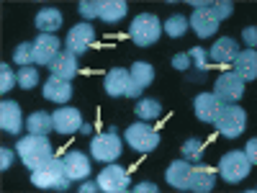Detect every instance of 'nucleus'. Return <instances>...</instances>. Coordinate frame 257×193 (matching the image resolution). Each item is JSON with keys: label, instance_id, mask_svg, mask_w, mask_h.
<instances>
[{"label": "nucleus", "instance_id": "obj_1", "mask_svg": "<svg viewBox=\"0 0 257 193\" xmlns=\"http://www.w3.org/2000/svg\"><path fill=\"white\" fill-rule=\"evenodd\" d=\"M16 152H18V157L24 160V165L29 170H36L41 165H47L54 157V149H52L49 139L47 137H36V134H29L24 139H18Z\"/></svg>", "mask_w": 257, "mask_h": 193}, {"label": "nucleus", "instance_id": "obj_2", "mask_svg": "<svg viewBox=\"0 0 257 193\" xmlns=\"http://www.w3.org/2000/svg\"><path fill=\"white\" fill-rule=\"evenodd\" d=\"M31 183L36 188H47V190H67L70 175H67V167H64V160L52 157L47 165L31 170Z\"/></svg>", "mask_w": 257, "mask_h": 193}, {"label": "nucleus", "instance_id": "obj_3", "mask_svg": "<svg viewBox=\"0 0 257 193\" xmlns=\"http://www.w3.org/2000/svg\"><path fill=\"white\" fill-rule=\"evenodd\" d=\"M128 36L137 47H149L162 36V21L155 13H139L132 26H128Z\"/></svg>", "mask_w": 257, "mask_h": 193}, {"label": "nucleus", "instance_id": "obj_4", "mask_svg": "<svg viewBox=\"0 0 257 193\" xmlns=\"http://www.w3.org/2000/svg\"><path fill=\"white\" fill-rule=\"evenodd\" d=\"M213 126H216L219 134H224L226 139H237L247 126V111L239 109L237 103H226V106H221V114H219Z\"/></svg>", "mask_w": 257, "mask_h": 193}, {"label": "nucleus", "instance_id": "obj_5", "mask_svg": "<svg viewBox=\"0 0 257 193\" xmlns=\"http://www.w3.org/2000/svg\"><path fill=\"white\" fill-rule=\"evenodd\" d=\"M121 149H123V144H121V139H118L113 126L105 134H95L90 139V155L98 162H113V160H118L121 157Z\"/></svg>", "mask_w": 257, "mask_h": 193}, {"label": "nucleus", "instance_id": "obj_6", "mask_svg": "<svg viewBox=\"0 0 257 193\" xmlns=\"http://www.w3.org/2000/svg\"><path fill=\"white\" fill-rule=\"evenodd\" d=\"M208 3H211V0H196V3H193L190 21H188V26L196 31L198 36H203V39H208V36L216 34V31H219V24H221V21L211 13Z\"/></svg>", "mask_w": 257, "mask_h": 193}, {"label": "nucleus", "instance_id": "obj_7", "mask_svg": "<svg viewBox=\"0 0 257 193\" xmlns=\"http://www.w3.org/2000/svg\"><path fill=\"white\" fill-rule=\"evenodd\" d=\"M126 142L132 149H137V152L147 155L152 152V149H157L160 144V134L155 132L152 126H149V121H137L126 129Z\"/></svg>", "mask_w": 257, "mask_h": 193}, {"label": "nucleus", "instance_id": "obj_8", "mask_svg": "<svg viewBox=\"0 0 257 193\" xmlns=\"http://www.w3.org/2000/svg\"><path fill=\"white\" fill-rule=\"evenodd\" d=\"M249 167H252V162L247 160V155L239 152V149H231V152H226L221 157L219 173L226 183H242L249 175Z\"/></svg>", "mask_w": 257, "mask_h": 193}, {"label": "nucleus", "instance_id": "obj_9", "mask_svg": "<svg viewBox=\"0 0 257 193\" xmlns=\"http://www.w3.org/2000/svg\"><path fill=\"white\" fill-rule=\"evenodd\" d=\"M98 188L103 193H123L128 190V173L116 162H105L98 175Z\"/></svg>", "mask_w": 257, "mask_h": 193}, {"label": "nucleus", "instance_id": "obj_10", "mask_svg": "<svg viewBox=\"0 0 257 193\" xmlns=\"http://www.w3.org/2000/svg\"><path fill=\"white\" fill-rule=\"evenodd\" d=\"M155 80V67L149 62H134L128 70V82H126V98H139L147 85H152Z\"/></svg>", "mask_w": 257, "mask_h": 193}, {"label": "nucleus", "instance_id": "obj_11", "mask_svg": "<svg viewBox=\"0 0 257 193\" xmlns=\"http://www.w3.org/2000/svg\"><path fill=\"white\" fill-rule=\"evenodd\" d=\"M213 95H216L224 106L226 103H237L244 95V82L234 72H224V75L216 77V82H213Z\"/></svg>", "mask_w": 257, "mask_h": 193}, {"label": "nucleus", "instance_id": "obj_12", "mask_svg": "<svg viewBox=\"0 0 257 193\" xmlns=\"http://www.w3.org/2000/svg\"><path fill=\"white\" fill-rule=\"evenodd\" d=\"M93 41H95V31H93V26L88 24V21H82V24H77V26L70 29L67 41H64V49L72 52L75 57H80V54L88 52V47L93 44Z\"/></svg>", "mask_w": 257, "mask_h": 193}, {"label": "nucleus", "instance_id": "obj_13", "mask_svg": "<svg viewBox=\"0 0 257 193\" xmlns=\"http://www.w3.org/2000/svg\"><path fill=\"white\" fill-rule=\"evenodd\" d=\"M52 119H54V132H59L64 137L80 132V126H82V114L77 109H72V106H59L52 114Z\"/></svg>", "mask_w": 257, "mask_h": 193}, {"label": "nucleus", "instance_id": "obj_14", "mask_svg": "<svg viewBox=\"0 0 257 193\" xmlns=\"http://www.w3.org/2000/svg\"><path fill=\"white\" fill-rule=\"evenodd\" d=\"M213 185H216V170L206 165L203 160L190 162V190L208 193V190H213Z\"/></svg>", "mask_w": 257, "mask_h": 193}, {"label": "nucleus", "instance_id": "obj_15", "mask_svg": "<svg viewBox=\"0 0 257 193\" xmlns=\"http://www.w3.org/2000/svg\"><path fill=\"white\" fill-rule=\"evenodd\" d=\"M221 101L213 95V93H201L196 101H193V111H196V116L203 121V124H216L219 114H221Z\"/></svg>", "mask_w": 257, "mask_h": 193}, {"label": "nucleus", "instance_id": "obj_16", "mask_svg": "<svg viewBox=\"0 0 257 193\" xmlns=\"http://www.w3.org/2000/svg\"><path fill=\"white\" fill-rule=\"evenodd\" d=\"M24 126V116H21V106L16 101H6L0 103V129L6 134H18Z\"/></svg>", "mask_w": 257, "mask_h": 193}, {"label": "nucleus", "instance_id": "obj_17", "mask_svg": "<svg viewBox=\"0 0 257 193\" xmlns=\"http://www.w3.org/2000/svg\"><path fill=\"white\" fill-rule=\"evenodd\" d=\"M59 54V39L52 34H41L34 41V62L36 64H52Z\"/></svg>", "mask_w": 257, "mask_h": 193}, {"label": "nucleus", "instance_id": "obj_18", "mask_svg": "<svg viewBox=\"0 0 257 193\" xmlns=\"http://www.w3.org/2000/svg\"><path fill=\"white\" fill-rule=\"evenodd\" d=\"M237 54H239V44L231 36L216 39V41H213V47H211V52H208L211 62H216V64H231L234 59H237Z\"/></svg>", "mask_w": 257, "mask_h": 193}, {"label": "nucleus", "instance_id": "obj_19", "mask_svg": "<svg viewBox=\"0 0 257 193\" xmlns=\"http://www.w3.org/2000/svg\"><path fill=\"white\" fill-rule=\"evenodd\" d=\"M165 180L178 190H190V162L185 157L170 162V167L165 170Z\"/></svg>", "mask_w": 257, "mask_h": 193}, {"label": "nucleus", "instance_id": "obj_20", "mask_svg": "<svg viewBox=\"0 0 257 193\" xmlns=\"http://www.w3.org/2000/svg\"><path fill=\"white\" fill-rule=\"evenodd\" d=\"M231 64H234V75H237L242 82H252L257 77V54H254V49L239 52Z\"/></svg>", "mask_w": 257, "mask_h": 193}, {"label": "nucleus", "instance_id": "obj_21", "mask_svg": "<svg viewBox=\"0 0 257 193\" xmlns=\"http://www.w3.org/2000/svg\"><path fill=\"white\" fill-rule=\"evenodd\" d=\"M64 160V167H67V175H70V180H85L90 175V160H88V155H82V152H67L62 157Z\"/></svg>", "mask_w": 257, "mask_h": 193}, {"label": "nucleus", "instance_id": "obj_22", "mask_svg": "<svg viewBox=\"0 0 257 193\" xmlns=\"http://www.w3.org/2000/svg\"><path fill=\"white\" fill-rule=\"evenodd\" d=\"M44 98L47 101H52V103H67L70 98H72V85H70V80H62V77H49L47 82H44Z\"/></svg>", "mask_w": 257, "mask_h": 193}, {"label": "nucleus", "instance_id": "obj_23", "mask_svg": "<svg viewBox=\"0 0 257 193\" xmlns=\"http://www.w3.org/2000/svg\"><path fill=\"white\" fill-rule=\"evenodd\" d=\"M49 70H52V75L54 77H62V80H72L75 75H77V57L72 54V52H59L57 57H54V62L49 64Z\"/></svg>", "mask_w": 257, "mask_h": 193}, {"label": "nucleus", "instance_id": "obj_24", "mask_svg": "<svg viewBox=\"0 0 257 193\" xmlns=\"http://www.w3.org/2000/svg\"><path fill=\"white\" fill-rule=\"evenodd\" d=\"M62 13L57 11V8H41L39 13H36V29L41 31V34H54L59 26H62Z\"/></svg>", "mask_w": 257, "mask_h": 193}, {"label": "nucleus", "instance_id": "obj_25", "mask_svg": "<svg viewBox=\"0 0 257 193\" xmlns=\"http://www.w3.org/2000/svg\"><path fill=\"white\" fill-rule=\"evenodd\" d=\"M126 82H128V70L113 67L108 75H105V93H108L111 98H121L126 93Z\"/></svg>", "mask_w": 257, "mask_h": 193}, {"label": "nucleus", "instance_id": "obj_26", "mask_svg": "<svg viewBox=\"0 0 257 193\" xmlns=\"http://www.w3.org/2000/svg\"><path fill=\"white\" fill-rule=\"evenodd\" d=\"M26 129H29V134H36V137H49V132L54 129V119L52 114L47 111H36L26 119Z\"/></svg>", "mask_w": 257, "mask_h": 193}, {"label": "nucleus", "instance_id": "obj_27", "mask_svg": "<svg viewBox=\"0 0 257 193\" xmlns=\"http://www.w3.org/2000/svg\"><path fill=\"white\" fill-rule=\"evenodd\" d=\"M126 16V3L123 0H100L98 8V18L105 21V24H118V21Z\"/></svg>", "mask_w": 257, "mask_h": 193}, {"label": "nucleus", "instance_id": "obj_28", "mask_svg": "<svg viewBox=\"0 0 257 193\" xmlns=\"http://www.w3.org/2000/svg\"><path fill=\"white\" fill-rule=\"evenodd\" d=\"M162 31H165L170 39H180V36H185V31H188V18H185L183 13L167 16V21L162 24Z\"/></svg>", "mask_w": 257, "mask_h": 193}, {"label": "nucleus", "instance_id": "obj_29", "mask_svg": "<svg viewBox=\"0 0 257 193\" xmlns=\"http://www.w3.org/2000/svg\"><path fill=\"white\" fill-rule=\"evenodd\" d=\"M134 114H137V119H142V121H152V119H157V116L162 114V106H160V101H155V98H142V101L134 106Z\"/></svg>", "mask_w": 257, "mask_h": 193}, {"label": "nucleus", "instance_id": "obj_30", "mask_svg": "<svg viewBox=\"0 0 257 193\" xmlns=\"http://www.w3.org/2000/svg\"><path fill=\"white\" fill-rule=\"evenodd\" d=\"M188 57H190V62H193V64H196L193 80H203V75L208 72V52H206L203 47H193V49L188 52Z\"/></svg>", "mask_w": 257, "mask_h": 193}, {"label": "nucleus", "instance_id": "obj_31", "mask_svg": "<svg viewBox=\"0 0 257 193\" xmlns=\"http://www.w3.org/2000/svg\"><path fill=\"white\" fill-rule=\"evenodd\" d=\"M180 152H183V157H185L188 162H201V160H203V142L196 139V137H190V139L183 142Z\"/></svg>", "mask_w": 257, "mask_h": 193}, {"label": "nucleus", "instance_id": "obj_32", "mask_svg": "<svg viewBox=\"0 0 257 193\" xmlns=\"http://www.w3.org/2000/svg\"><path fill=\"white\" fill-rule=\"evenodd\" d=\"M13 62L21 64V67H29L34 62V41H21V44L13 49Z\"/></svg>", "mask_w": 257, "mask_h": 193}, {"label": "nucleus", "instance_id": "obj_33", "mask_svg": "<svg viewBox=\"0 0 257 193\" xmlns=\"http://www.w3.org/2000/svg\"><path fill=\"white\" fill-rule=\"evenodd\" d=\"M18 85L24 90H31V88H36L39 85V72H36V67H21V72H18Z\"/></svg>", "mask_w": 257, "mask_h": 193}, {"label": "nucleus", "instance_id": "obj_34", "mask_svg": "<svg viewBox=\"0 0 257 193\" xmlns=\"http://www.w3.org/2000/svg\"><path fill=\"white\" fill-rule=\"evenodd\" d=\"M13 85H18V75H13V70L3 62L0 64V93L6 95L8 90H13Z\"/></svg>", "mask_w": 257, "mask_h": 193}, {"label": "nucleus", "instance_id": "obj_35", "mask_svg": "<svg viewBox=\"0 0 257 193\" xmlns=\"http://www.w3.org/2000/svg\"><path fill=\"white\" fill-rule=\"evenodd\" d=\"M208 8H211V13L216 16L219 21L229 18V16H231V11H234V6L229 3V0H213V3H208Z\"/></svg>", "mask_w": 257, "mask_h": 193}, {"label": "nucleus", "instance_id": "obj_36", "mask_svg": "<svg viewBox=\"0 0 257 193\" xmlns=\"http://www.w3.org/2000/svg\"><path fill=\"white\" fill-rule=\"evenodd\" d=\"M77 8H80V16H82L85 21H90V18H98V8H100V3H98V0H82Z\"/></svg>", "mask_w": 257, "mask_h": 193}, {"label": "nucleus", "instance_id": "obj_37", "mask_svg": "<svg viewBox=\"0 0 257 193\" xmlns=\"http://www.w3.org/2000/svg\"><path fill=\"white\" fill-rule=\"evenodd\" d=\"M173 67H175L178 72L190 70V57H188V52H178V54L173 57Z\"/></svg>", "mask_w": 257, "mask_h": 193}, {"label": "nucleus", "instance_id": "obj_38", "mask_svg": "<svg viewBox=\"0 0 257 193\" xmlns=\"http://www.w3.org/2000/svg\"><path fill=\"white\" fill-rule=\"evenodd\" d=\"M242 39H244V44H247L249 49H254V44H257V29H254V26H247V29L242 31Z\"/></svg>", "mask_w": 257, "mask_h": 193}, {"label": "nucleus", "instance_id": "obj_39", "mask_svg": "<svg viewBox=\"0 0 257 193\" xmlns=\"http://www.w3.org/2000/svg\"><path fill=\"white\" fill-rule=\"evenodd\" d=\"M13 165V149H0V170H3V173H6V170Z\"/></svg>", "mask_w": 257, "mask_h": 193}, {"label": "nucleus", "instance_id": "obj_40", "mask_svg": "<svg viewBox=\"0 0 257 193\" xmlns=\"http://www.w3.org/2000/svg\"><path fill=\"white\" fill-rule=\"evenodd\" d=\"M244 155H247V160L254 165L257 162V139H249L247 142V149H244Z\"/></svg>", "mask_w": 257, "mask_h": 193}, {"label": "nucleus", "instance_id": "obj_41", "mask_svg": "<svg viewBox=\"0 0 257 193\" xmlns=\"http://www.w3.org/2000/svg\"><path fill=\"white\" fill-rule=\"evenodd\" d=\"M160 188L155 185V183H139V185H134V193H157Z\"/></svg>", "mask_w": 257, "mask_h": 193}, {"label": "nucleus", "instance_id": "obj_42", "mask_svg": "<svg viewBox=\"0 0 257 193\" xmlns=\"http://www.w3.org/2000/svg\"><path fill=\"white\" fill-rule=\"evenodd\" d=\"M95 190H100V188H98V180H95V183H82V185H80V193H95Z\"/></svg>", "mask_w": 257, "mask_h": 193}, {"label": "nucleus", "instance_id": "obj_43", "mask_svg": "<svg viewBox=\"0 0 257 193\" xmlns=\"http://www.w3.org/2000/svg\"><path fill=\"white\" fill-rule=\"evenodd\" d=\"M80 132H82L85 137H88V134L93 132V126H90V124H82V126H80Z\"/></svg>", "mask_w": 257, "mask_h": 193}]
</instances>
